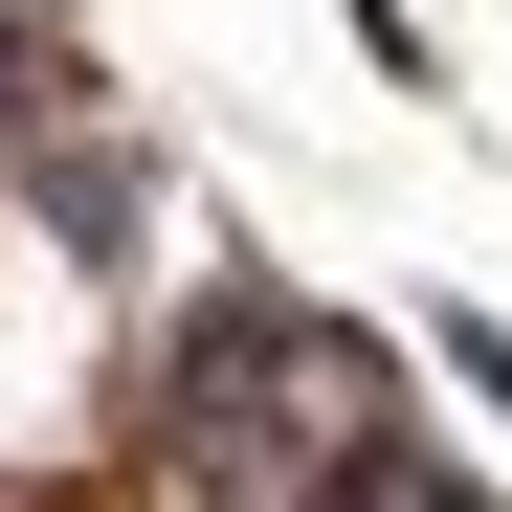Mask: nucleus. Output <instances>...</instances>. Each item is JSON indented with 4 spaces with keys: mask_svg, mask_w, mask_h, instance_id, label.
<instances>
[{
    "mask_svg": "<svg viewBox=\"0 0 512 512\" xmlns=\"http://www.w3.org/2000/svg\"><path fill=\"white\" fill-rule=\"evenodd\" d=\"M379 401H401V357H379L357 312H312L290 268H223V245H201V312H179V357H156L134 446H156L179 512H290Z\"/></svg>",
    "mask_w": 512,
    "mask_h": 512,
    "instance_id": "obj_1",
    "label": "nucleus"
},
{
    "mask_svg": "<svg viewBox=\"0 0 512 512\" xmlns=\"http://www.w3.org/2000/svg\"><path fill=\"white\" fill-rule=\"evenodd\" d=\"M0 179H23V223L67 245V268H134V245H156V156H134L112 112H67L45 156H0Z\"/></svg>",
    "mask_w": 512,
    "mask_h": 512,
    "instance_id": "obj_2",
    "label": "nucleus"
},
{
    "mask_svg": "<svg viewBox=\"0 0 512 512\" xmlns=\"http://www.w3.org/2000/svg\"><path fill=\"white\" fill-rule=\"evenodd\" d=\"M290 512H490V490H468L446 446H423V401H379V423H357V446H334Z\"/></svg>",
    "mask_w": 512,
    "mask_h": 512,
    "instance_id": "obj_3",
    "label": "nucleus"
},
{
    "mask_svg": "<svg viewBox=\"0 0 512 512\" xmlns=\"http://www.w3.org/2000/svg\"><path fill=\"white\" fill-rule=\"evenodd\" d=\"M90 112V45H67V0H0V156H45Z\"/></svg>",
    "mask_w": 512,
    "mask_h": 512,
    "instance_id": "obj_4",
    "label": "nucleus"
},
{
    "mask_svg": "<svg viewBox=\"0 0 512 512\" xmlns=\"http://www.w3.org/2000/svg\"><path fill=\"white\" fill-rule=\"evenodd\" d=\"M423 357H446V379H468V401L512 423V312H423Z\"/></svg>",
    "mask_w": 512,
    "mask_h": 512,
    "instance_id": "obj_5",
    "label": "nucleus"
},
{
    "mask_svg": "<svg viewBox=\"0 0 512 512\" xmlns=\"http://www.w3.org/2000/svg\"><path fill=\"white\" fill-rule=\"evenodd\" d=\"M334 23L379 45V90H446V45H423V0H334Z\"/></svg>",
    "mask_w": 512,
    "mask_h": 512,
    "instance_id": "obj_6",
    "label": "nucleus"
}]
</instances>
